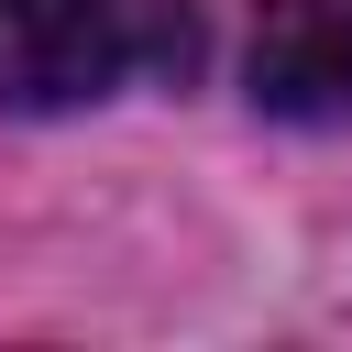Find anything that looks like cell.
<instances>
[{
    "mask_svg": "<svg viewBox=\"0 0 352 352\" xmlns=\"http://www.w3.org/2000/svg\"><path fill=\"white\" fill-rule=\"evenodd\" d=\"M253 99L275 121H352V0H264Z\"/></svg>",
    "mask_w": 352,
    "mask_h": 352,
    "instance_id": "cell-2",
    "label": "cell"
},
{
    "mask_svg": "<svg viewBox=\"0 0 352 352\" xmlns=\"http://www.w3.org/2000/svg\"><path fill=\"white\" fill-rule=\"evenodd\" d=\"M198 22L176 0H0V99L11 110H77L154 77H187Z\"/></svg>",
    "mask_w": 352,
    "mask_h": 352,
    "instance_id": "cell-1",
    "label": "cell"
}]
</instances>
